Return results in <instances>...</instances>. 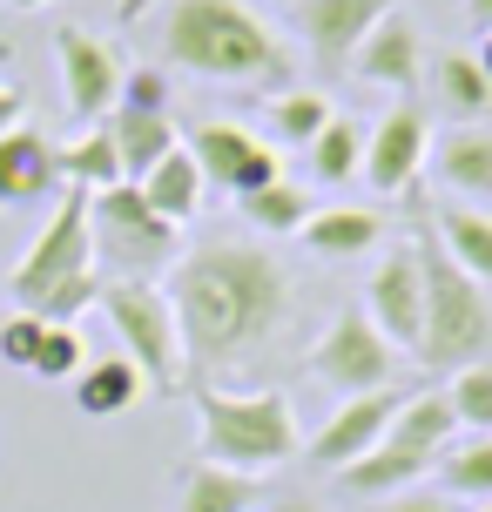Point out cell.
<instances>
[{
	"instance_id": "cell-1",
	"label": "cell",
	"mask_w": 492,
	"mask_h": 512,
	"mask_svg": "<svg viewBox=\"0 0 492 512\" xmlns=\"http://www.w3.org/2000/svg\"><path fill=\"white\" fill-rule=\"evenodd\" d=\"M176 324H182V364L189 378H209L223 364L257 358L277 337L290 310L284 263L257 243H203L176 263Z\"/></svg>"
},
{
	"instance_id": "cell-2",
	"label": "cell",
	"mask_w": 492,
	"mask_h": 512,
	"mask_svg": "<svg viewBox=\"0 0 492 512\" xmlns=\"http://www.w3.org/2000/svg\"><path fill=\"white\" fill-rule=\"evenodd\" d=\"M162 48L176 54V68H189V75H203V81L263 88V95H284L290 88L284 41L243 0H176L162 14Z\"/></svg>"
},
{
	"instance_id": "cell-3",
	"label": "cell",
	"mask_w": 492,
	"mask_h": 512,
	"mask_svg": "<svg viewBox=\"0 0 492 512\" xmlns=\"http://www.w3.org/2000/svg\"><path fill=\"white\" fill-rule=\"evenodd\" d=\"M7 290H14V310H34L41 324H75L81 310L102 297L95 243H88V189H68V203L48 216L34 250L14 263Z\"/></svg>"
},
{
	"instance_id": "cell-4",
	"label": "cell",
	"mask_w": 492,
	"mask_h": 512,
	"mask_svg": "<svg viewBox=\"0 0 492 512\" xmlns=\"http://www.w3.org/2000/svg\"><path fill=\"white\" fill-rule=\"evenodd\" d=\"M418 250V270H425V337H418L412 358L425 371H466V364H486L492 358V290L472 283L445 243L432 230L412 243Z\"/></svg>"
},
{
	"instance_id": "cell-5",
	"label": "cell",
	"mask_w": 492,
	"mask_h": 512,
	"mask_svg": "<svg viewBox=\"0 0 492 512\" xmlns=\"http://www.w3.org/2000/svg\"><path fill=\"white\" fill-rule=\"evenodd\" d=\"M196 425H203V465H223V472H270V465L297 459V411H290L284 391H216V384H196Z\"/></svg>"
},
{
	"instance_id": "cell-6",
	"label": "cell",
	"mask_w": 492,
	"mask_h": 512,
	"mask_svg": "<svg viewBox=\"0 0 492 512\" xmlns=\"http://www.w3.org/2000/svg\"><path fill=\"white\" fill-rule=\"evenodd\" d=\"M115 337H122V358H135V371L149 378V391H169L176 398L182 384H189V364H182V324H176V304H169V290L142 277H115L102 283V297H95Z\"/></svg>"
},
{
	"instance_id": "cell-7",
	"label": "cell",
	"mask_w": 492,
	"mask_h": 512,
	"mask_svg": "<svg viewBox=\"0 0 492 512\" xmlns=\"http://www.w3.org/2000/svg\"><path fill=\"white\" fill-rule=\"evenodd\" d=\"M452 398L445 391H425V398H405V411L391 418V432L378 438V452H364L351 472H344V492L358 499H385L391 486H412L432 465L445 459V438H452Z\"/></svg>"
},
{
	"instance_id": "cell-8",
	"label": "cell",
	"mask_w": 492,
	"mask_h": 512,
	"mask_svg": "<svg viewBox=\"0 0 492 512\" xmlns=\"http://www.w3.org/2000/svg\"><path fill=\"white\" fill-rule=\"evenodd\" d=\"M88 243H95V263L149 283V270H169L176 263L182 223L156 216L135 182H115V189H95L88 196Z\"/></svg>"
},
{
	"instance_id": "cell-9",
	"label": "cell",
	"mask_w": 492,
	"mask_h": 512,
	"mask_svg": "<svg viewBox=\"0 0 492 512\" xmlns=\"http://www.w3.org/2000/svg\"><path fill=\"white\" fill-rule=\"evenodd\" d=\"M311 378L331 384L337 398H364V391H385L398 378V351L378 337V324L364 310H337L331 331L317 337L311 351Z\"/></svg>"
},
{
	"instance_id": "cell-10",
	"label": "cell",
	"mask_w": 492,
	"mask_h": 512,
	"mask_svg": "<svg viewBox=\"0 0 492 512\" xmlns=\"http://www.w3.org/2000/svg\"><path fill=\"white\" fill-rule=\"evenodd\" d=\"M182 149L196 155L203 182H216L223 196H250V189L284 182V155L270 149L257 128H243V122H203Z\"/></svg>"
},
{
	"instance_id": "cell-11",
	"label": "cell",
	"mask_w": 492,
	"mask_h": 512,
	"mask_svg": "<svg viewBox=\"0 0 492 512\" xmlns=\"http://www.w3.org/2000/svg\"><path fill=\"white\" fill-rule=\"evenodd\" d=\"M54 54H61V102L75 122H102L122 102V54L88 27H54Z\"/></svg>"
},
{
	"instance_id": "cell-12",
	"label": "cell",
	"mask_w": 492,
	"mask_h": 512,
	"mask_svg": "<svg viewBox=\"0 0 492 512\" xmlns=\"http://www.w3.org/2000/svg\"><path fill=\"white\" fill-rule=\"evenodd\" d=\"M364 317L378 324V337L391 351H418V337H425V270H418V250H391L371 270Z\"/></svg>"
},
{
	"instance_id": "cell-13",
	"label": "cell",
	"mask_w": 492,
	"mask_h": 512,
	"mask_svg": "<svg viewBox=\"0 0 492 512\" xmlns=\"http://www.w3.org/2000/svg\"><path fill=\"white\" fill-rule=\"evenodd\" d=\"M425 155H432V122H425V108H391L385 122L364 135V169L358 176L378 189V196H405L425 169Z\"/></svg>"
},
{
	"instance_id": "cell-14",
	"label": "cell",
	"mask_w": 492,
	"mask_h": 512,
	"mask_svg": "<svg viewBox=\"0 0 492 512\" xmlns=\"http://www.w3.org/2000/svg\"><path fill=\"white\" fill-rule=\"evenodd\" d=\"M398 411H405L398 384H385V391H364V398H344V405L331 411V425L311 438V459L331 465V472H351L364 452H378V438L391 432V418H398Z\"/></svg>"
},
{
	"instance_id": "cell-15",
	"label": "cell",
	"mask_w": 492,
	"mask_h": 512,
	"mask_svg": "<svg viewBox=\"0 0 492 512\" xmlns=\"http://www.w3.org/2000/svg\"><path fill=\"white\" fill-rule=\"evenodd\" d=\"M391 14V0H297V27L324 68H351V54L371 27Z\"/></svg>"
},
{
	"instance_id": "cell-16",
	"label": "cell",
	"mask_w": 492,
	"mask_h": 512,
	"mask_svg": "<svg viewBox=\"0 0 492 512\" xmlns=\"http://www.w3.org/2000/svg\"><path fill=\"white\" fill-rule=\"evenodd\" d=\"M54 182H61V149L34 128H14L0 135V209H27L48 203Z\"/></svg>"
},
{
	"instance_id": "cell-17",
	"label": "cell",
	"mask_w": 492,
	"mask_h": 512,
	"mask_svg": "<svg viewBox=\"0 0 492 512\" xmlns=\"http://www.w3.org/2000/svg\"><path fill=\"white\" fill-rule=\"evenodd\" d=\"M418 68H425V48H418V27L405 14H385L351 54V75L371 81V88H412Z\"/></svg>"
},
{
	"instance_id": "cell-18",
	"label": "cell",
	"mask_w": 492,
	"mask_h": 512,
	"mask_svg": "<svg viewBox=\"0 0 492 512\" xmlns=\"http://www.w3.org/2000/svg\"><path fill=\"white\" fill-rule=\"evenodd\" d=\"M425 162L439 169V182L452 189V196H466V203H492V128H479V122L452 128Z\"/></svg>"
},
{
	"instance_id": "cell-19",
	"label": "cell",
	"mask_w": 492,
	"mask_h": 512,
	"mask_svg": "<svg viewBox=\"0 0 492 512\" xmlns=\"http://www.w3.org/2000/svg\"><path fill=\"white\" fill-rule=\"evenodd\" d=\"M142 391H149V378L135 371V358H95L75 378V411L81 418H122L142 405Z\"/></svg>"
},
{
	"instance_id": "cell-20",
	"label": "cell",
	"mask_w": 492,
	"mask_h": 512,
	"mask_svg": "<svg viewBox=\"0 0 492 512\" xmlns=\"http://www.w3.org/2000/svg\"><path fill=\"white\" fill-rule=\"evenodd\" d=\"M108 142H115V155H122V182H142L162 155L176 149V122H169V115H142V108H115Z\"/></svg>"
},
{
	"instance_id": "cell-21",
	"label": "cell",
	"mask_w": 492,
	"mask_h": 512,
	"mask_svg": "<svg viewBox=\"0 0 492 512\" xmlns=\"http://www.w3.org/2000/svg\"><path fill=\"white\" fill-rule=\"evenodd\" d=\"M135 189L149 196V209H156V216H169V223H189L209 182H203V169H196V155L176 142V149L162 155V162H156V169H149L142 182H135Z\"/></svg>"
},
{
	"instance_id": "cell-22",
	"label": "cell",
	"mask_w": 492,
	"mask_h": 512,
	"mask_svg": "<svg viewBox=\"0 0 492 512\" xmlns=\"http://www.w3.org/2000/svg\"><path fill=\"white\" fill-rule=\"evenodd\" d=\"M432 236L445 243V256H452L472 283H486V290H492V216H479V209H466V203H452V209H439V216H432Z\"/></svg>"
},
{
	"instance_id": "cell-23",
	"label": "cell",
	"mask_w": 492,
	"mask_h": 512,
	"mask_svg": "<svg viewBox=\"0 0 492 512\" xmlns=\"http://www.w3.org/2000/svg\"><path fill=\"white\" fill-rule=\"evenodd\" d=\"M297 236H304L317 256H364V250H378L385 216H378V209H311V223Z\"/></svg>"
},
{
	"instance_id": "cell-24",
	"label": "cell",
	"mask_w": 492,
	"mask_h": 512,
	"mask_svg": "<svg viewBox=\"0 0 492 512\" xmlns=\"http://www.w3.org/2000/svg\"><path fill=\"white\" fill-rule=\"evenodd\" d=\"M257 486L243 472H223V465H182L176 472V512H250Z\"/></svg>"
},
{
	"instance_id": "cell-25",
	"label": "cell",
	"mask_w": 492,
	"mask_h": 512,
	"mask_svg": "<svg viewBox=\"0 0 492 512\" xmlns=\"http://www.w3.org/2000/svg\"><path fill=\"white\" fill-rule=\"evenodd\" d=\"M432 81H439V108L452 115V122H486L492 115V81L486 68L472 61V54H439V68H432Z\"/></svg>"
},
{
	"instance_id": "cell-26",
	"label": "cell",
	"mask_w": 492,
	"mask_h": 512,
	"mask_svg": "<svg viewBox=\"0 0 492 512\" xmlns=\"http://www.w3.org/2000/svg\"><path fill=\"white\" fill-rule=\"evenodd\" d=\"M358 169H364V128L351 122V115H331L311 142V176L324 182V189H344Z\"/></svg>"
},
{
	"instance_id": "cell-27",
	"label": "cell",
	"mask_w": 492,
	"mask_h": 512,
	"mask_svg": "<svg viewBox=\"0 0 492 512\" xmlns=\"http://www.w3.org/2000/svg\"><path fill=\"white\" fill-rule=\"evenodd\" d=\"M61 182H68V189H88V196L122 182V155H115V142H108V128H88L81 142L61 149Z\"/></svg>"
},
{
	"instance_id": "cell-28",
	"label": "cell",
	"mask_w": 492,
	"mask_h": 512,
	"mask_svg": "<svg viewBox=\"0 0 492 512\" xmlns=\"http://www.w3.org/2000/svg\"><path fill=\"white\" fill-rule=\"evenodd\" d=\"M236 209L257 223L263 236H297L311 223V196L297 189V182H270V189H250V196H236Z\"/></svg>"
},
{
	"instance_id": "cell-29",
	"label": "cell",
	"mask_w": 492,
	"mask_h": 512,
	"mask_svg": "<svg viewBox=\"0 0 492 512\" xmlns=\"http://www.w3.org/2000/svg\"><path fill=\"white\" fill-rule=\"evenodd\" d=\"M337 108L317 95V88H284V95H270V128H277V142H297V149H311L317 128L331 122Z\"/></svg>"
},
{
	"instance_id": "cell-30",
	"label": "cell",
	"mask_w": 492,
	"mask_h": 512,
	"mask_svg": "<svg viewBox=\"0 0 492 512\" xmlns=\"http://www.w3.org/2000/svg\"><path fill=\"white\" fill-rule=\"evenodd\" d=\"M81 364H88V344H81V331H75V324H48L27 378H41V384H75Z\"/></svg>"
},
{
	"instance_id": "cell-31",
	"label": "cell",
	"mask_w": 492,
	"mask_h": 512,
	"mask_svg": "<svg viewBox=\"0 0 492 512\" xmlns=\"http://www.w3.org/2000/svg\"><path fill=\"white\" fill-rule=\"evenodd\" d=\"M439 472H445V492L486 506L492 499V438H472V445H459V452H445Z\"/></svg>"
},
{
	"instance_id": "cell-32",
	"label": "cell",
	"mask_w": 492,
	"mask_h": 512,
	"mask_svg": "<svg viewBox=\"0 0 492 512\" xmlns=\"http://www.w3.org/2000/svg\"><path fill=\"white\" fill-rule=\"evenodd\" d=\"M452 418L472 425V432H492V358L486 364H466V371H452Z\"/></svg>"
},
{
	"instance_id": "cell-33",
	"label": "cell",
	"mask_w": 492,
	"mask_h": 512,
	"mask_svg": "<svg viewBox=\"0 0 492 512\" xmlns=\"http://www.w3.org/2000/svg\"><path fill=\"white\" fill-rule=\"evenodd\" d=\"M41 317L34 310H14L7 324H0V364H14V371H34V351H41Z\"/></svg>"
},
{
	"instance_id": "cell-34",
	"label": "cell",
	"mask_w": 492,
	"mask_h": 512,
	"mask_svg": "<svg viewBox=\"0 0 492 512\" xmlns=\"http://www.w3.org/2000/svg\"><path fill=\"white\" fill-rule=\"evenodd\" d=\"M115 108L169 115V75H162V68H129V75H122V102H115Z\"/></svg>"
},
{
	"instance_id": "cell-35",
	"label": "cell",
	"mask_w": 492,
	"mask_h": 512,
	"mask_svg": "<svg viewBox=\"0 0 492 512\" xmlns=\"http://www.w3.org/2000/svg\"><path fill=\"white\" fill-rule=\"evenodd\" d=\"M21 108H27L21 88H0V135H14V128H21Z\"/></svg>"
},
{
	"instance_id": "cell-36",
	"label": "cell",
	"mask_w": 492,
	"mask_h": 512,
	"mask_svg": "<svg viewBox=\"0 0 492 512\" xmlns=\"http://www.w3.org/2000/svg\"><path fill=\"white\" fill-rule=\"evenodd\" d=\"M378 512H452L445 499H425V492H412V499H391V506H378Z\"/></svg>"
},
{
	"instance_id": "cell-37",
	"label": "cell",
	"mask_w": 492,
	"mask_h": 512,
	"mask_svg": "<svg viewBox=\"0 0 492 512\" xmlns=\"http://www.w3.org/2000/svg\"><path fill=\"white\" fill-rule=\"evenodd\" d=\"M466 14L479 21V34H492V0H466Z\"/></svg>"
},
{
	"instance_id": "cell-38",
	"label": "cell",
	"mask_w": 492,
	"mask_h": 512,
	"mask_svg": "<svg viewBox=\"0 0 492 512\" xmlns=\"http://www.w3.org/2000/svg\"><path fill=\"white\" fill-rule=\"evenodd\" d=\"M472 61H479V68H486V81H492V34L479 41V54H472Z\"/></svg>"
},
{
	"instance_id": "cell-39",
	"label": "cell",
	"mask_w": 492,
	"mask_h": 512,
	"mask_svg": "<svg viewBox=\"0 0 492 512\" xmlns=\"http://www.w3.org/2000/svg\"><path fill=\"white\" fill-rule=\"evenodd\" d=\"M270 512H324V506H311V499H284V506H270Z\"/></svg>"
},
{
	"instance_id": "cell-40",
	"label": "cell",
	"mask_w": 492,
	"mask_h": 512,
	"mask_svg": "<svg viewBox=\"0 0 492 512\" xmlns=\"http://www.w3.org/2000/svg\"><path fill=\"white\" fill-rule=\"evenodd\" d=\"M14 7H27V14H34V7H48V0H14Z\"/></svg>"
},
{
	"instance_id": "cell-41",
	"label": "cell",
	"mask_w": 492,
	"mask_h": 512,
	"mask_svg": "<svg viewBox=\"0 0 492 512\" xmlns=\"http://www.w3.org/2000/svg\"><path fill=\"white\" fill-rule=\"evenodd\" d=\"M479 512H492V499H486V506H479Z\"/></svg>"
}]
</instances>
